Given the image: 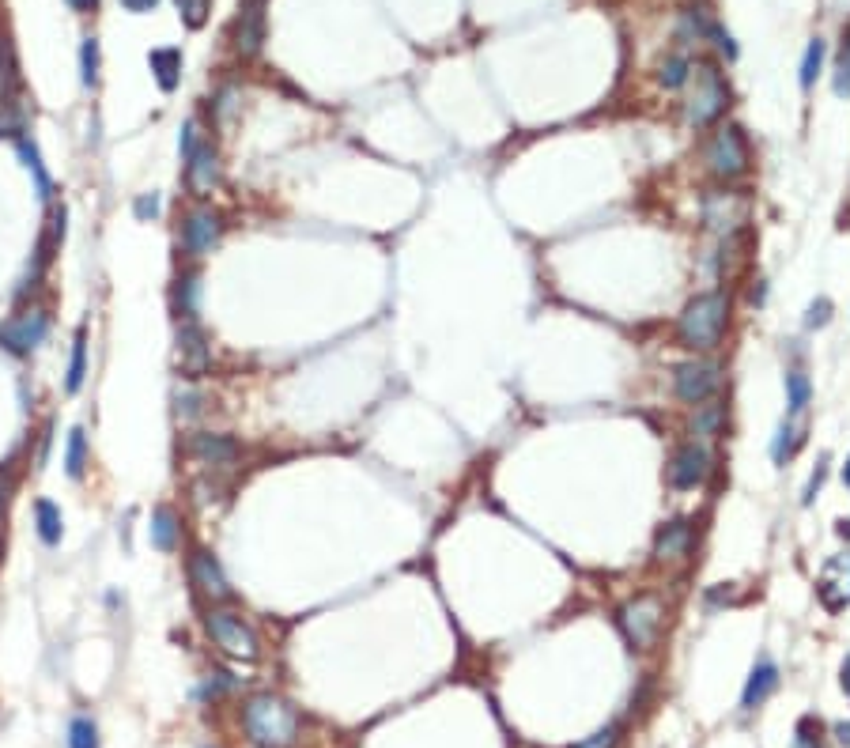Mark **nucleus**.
<instances>
[{
	"instance_id": "19",
	"label": "nucleus",
	"mask_w": 850,
	"mask_h": 748,
	"mask_svg": "<svg viewBox=\"0 0 850 748\" xmlns=\"http://www.w3.org/2000/svg\"><path fill=\"white\" fill-rule=\"evenodd\" d=\"M148 65H152L155 84L163 91H174L178 80H182V50H152L148 53Z\"/></svg>"
},
{
	"instance_id": "33",
	"label": "nucleus",
	"mask_w": 850,
	"mask_h": 748,
	"mask_svg": "<svg viewBox=\"0 0 850 748\" xmlns=\"http://www.w3.org/2000/svg\"><path fill=\"white\" fill-rule=\"evenodd\" d=\"M707 31H711V23H707L703 12H696V8L680 16V31H677L680 42H699V38H707Z\"/></svg>"
},
{
	"instance_id": "40",
	"label": "nucleus",
	"mask_w": 850,
	"mask_h": 748,
	"mask_svg": "<svg viewBox=\"0 0 850 748\" xmlns=\"http://www.w3.org/2000/svg\"><path fill=\"white\" fill-rule=\"evenodd\" d=\"M707 38H714V46H718V50L726 53L730 61H733V57H737V46H733V38H730V34H726V31H722V27H714V23H711V31H707Z\"/></svg>"
},
{
	"instance_id": "44",
	"label": "nucleus",
	"mask_w": 850,
	"mask_h": 748,
	"mask_svg": "<svg viewBox=\"0 0 850 748\" xmlns=\"http://www.w3.org/2000/svg\"><path fill=\"white\" fill-rule=\"evenodd\" d=\"M843 692H847V699H850V654H847V662H843Z\"/></svg>"
},
{
	"instance_id": "26",
	"label": "nucleus",
	"mask_w": 850,
	"mask_h": 748,
	"mask_svg": "<svg viewBox=\"0 0 850 748\" xmlns=\"http://www.w3.org/2000/svg\"><path fill=\"white\" fill-rule=\"evenodd\" d=\"M68 748H99V726L87 714H76L68 722Z\"/></svg>"
},
{
	"instance_id": "42",
	"label": "nucleus",
	"mask_w": 850,
	"mask_h": 748,
	"mask_svg": "<svg viewBox=\"0 0 850 748\" xmlns=\"http://www.w3.org/2000/svg\"><path fill=\"white\" fill-rule=\"evenodd\" d=\"M125 4V12H133V16H144V12H152L159 0H121Z\"/></svg>"
},
{
	"instance_id": "10",
	"label": "nucleus",
	"mask_w": 850,
	"mask_h": 748,
	"mask_svg": "<svg viewBox=\"0 0 850 748\" xmlns=\"http://www.w3.org/2000/svg\"><path fill=\"white\" fill-rule=\"evenodd\" d=\"M178 367L186 374H204L208 371V363H212V348H208V337H204V329L197 325V318H182L178 322Z\"/></svg>"
},
{
	"instance_id": "23",
	"label": "nucleus",
	"mask_w": 850,
	"mask_h": 748,
	"mask_svg": "<svg viewBox=\"0 0 850 748\" xmlns=\"http://www.w3.org/2000/svg\"><path fill=\"white\" fill-rule=\"evenodd\" d=\"M809 397H813V386H809V378L801 371H790L786 374V416L790 420H798L805 405H809Z\"/></svg>"
},
{
	"instance_id": "3",
	"label": "nucleus",
	"mask_w": 850,
	"mask_h": 748,
	"mask_svg": "<svg viewBox=\"0 0 850 748\" xmlns=\"http://www.w3.org/2000/svg\"><path fill=\"white\" fill-rule=\"evenodd\" d=\"M726 102H730V91L722 84V72L714 65H703L692 68V95H688V110H684V118L692 129H707L722 110H726Z\"/></svg>"
},
{
	"instance_id": "13",
	"label": "nucleus",
	"mask_w": 850,
	"mask_h": 748,
	"mask_svg": "<svg viewBox=\"0 0 850 748\" xmlns=\"http://www.w3.org/2000/svg\"><path fill=\"white\" fill-rule=\"evenodd\" d=\"M189 575H193V586H197L208 601H227V597H231V582H227V575H223V567L216 563L212 552L197 548V552L189 556Z\"/></svg>"
},
{
	"instance_id": "15",
	"label": "nucleus",
	"mask_w": 850,
	"mask_h": 748,
	"mask_svg": "<svg viewBox=\"0 0 850 748\" xmlns=\"http://www.w3.org/2000/svg\"><path fill=\"white\" fill-rule=\"evenodd\" d=\"M692 552V526L677 518V522H669V526L658 529V537H654V560L658 563H677L684 560Z\"/></svg>"
},
{
	"instance_id": "21",
	"label": "nucleus",
	"mask_w": 850,
	"mask_h": 748,
	"mask_svg": "<svg viewBox=\"0 0 850 748\" xmlns=\"http://www.w3.org/2000/svg\"><path fill=\"white\" fill-rule=\"evenodd\" d=\"M34 522H38V537L50 544L61 541V533H65V522H61V507L50 503V499H38L34 503Z\"/></svg>"
},
{
	"instance_id": "37",
	"label": "nucleus",
	"mask_w": 850,
	"mask_h": 748,
	"mask_svg": "<svg viewBox=\"0 0 850 748\" xmlns=\"http://www.w3.org/2000/svg\"><path fill=\"white\" fill-rule=\"evenodd\" d=\"M824 476H828V458H820V465H816L813 476H809V484H805V492H801V503H805V507H813L816 492L824 488Z\"/></svg>"
},
{
	"instance_id": "5",
	"label": "nucleus",
	"mask_w": 850,
	"mask_h": 748,
	"mask_svg": "<svg viewBox=\"0 0 850 748\" xmlns=\"http://www.w3.org/2000/svg\"><path fill=\"white\" fill-rule=\"evenodd\" d=\"M703 159H707V167H711L714 178H722V182L741 178V174L748 170V140H745V133H741L737 125L718 129V133L707 140Z\"/></svg>"
},
{
	"instance_id": "4",
	"label": "nucleus",
	"mask_w": 850,
	"mask_h": 748,
	"mask_svg": "<svg viewBox=\"0 0 850 748\" xmlns=\"http://www.w3.org/2000/svg\"><path fill=\"white\" fill-rule=\"evenodd\" d=\"M662 620H665V605L662 597L654 594L631 597L628 605L620 609V631H624V639L631 643V650H650V646L658 643Z\"/></svg>"
},
{
	"instance_id": "8",
	"label": "nucleus",
	"mask_w": 850,
	"mask_h": 748,
	"mask_svg": "<svg viewBox=\"0 0 850 748\" xmlns=\"http://www.w3.org/2000/svg\"><path fill=\"white\" fill-rule=\"evenodd\" d=\"M46 333H50V314L46 310H27V314L12 318L8 325H0V344L8 352H16V356H27L46 340Z\"/></svg>"
},
{
	"instance_id": "28",
	"label": "nucleus",
	"mask_w": 850,
	"mask_h": 748,
	"mask_svg": "<svg viewBox=\"0 0 850 748\" xmlns=\"http://www.w3.org/2000/svg\"><path fill=\"white\" fill-rule=\"evenodd\" d=\"M19 155L27 159V167H31L34 182H38V197H50V174H46L42 159H38V148H34L27 136H19Z\"/></svg>"
},
{
	"instance_id": "45",
	"label": "nucleus",
	"mask_w": 850,
	"mask_h": 748,
	"mask_svg": "<svg viewBox=\"0 0 850 748\" xmlns=\"http://www.w3.org/2000/svg\"><path fill=\"white\" fill-rule=\"evenodd\" d=\"M835 733H839V741H843V745H850V726H847V722H839V726H835Z\"/></svg>"
},
{
	"instance_id": "36",
	"label": "nucleus",
	"mask_w": 850,
	"mask_h": 748,
	"mask_svg": "<svg viewBox=\"0 0 850 748\" xmlns=\"http://www.w3.org/2000/svg\"><path fill=\"white\" fill-rule=\"evenodd\" d=\"M835 95L850 99V34L843 38V50H839V61H835Z\"/></svg>"
},
{
	"instance_id": "35",
	"label": "nucleus",
	"mask_w": 850,
	"mask_h": 748,
	"mask_svg": "<svg viewBox=\"0 0 850 748\" xmlns=\"http://www.w3.org/2000/svg\"><path fill=\"white\" fill-rule=\"evenodd\" d=\"M80 68H84V84L87 87L99 84V42H95V38H84V50H80Z\"/></svg>"
},
{
	"instance_id": "18",
	"label": "nucleus",
	"mask_w": 850,
	"mask_h": 748,
	"mask_svg": "<svg viewBox=\"0 0 850 748\" xmlns=\"http://www.w3.org/2000/svg\"><path fill=\"white\" fill-rule=\"evenodd\" d=\"M775 688H779V665L771 662V658H760V662L752 665V673H748V680H745L741 707H745V711H756V707H760Z\"/></svg>"
},
{
	"instance_id": "31",
	"label": "nucleus",
	"mask_w": 850,
	"mask_h": 748,
	"mask_svg": "<svg viewBox=\"0 0 850 748\" xmlns=\"http://www.w3.org/2000/svg\"><path fill=\"white\" fill-rule=\"evenodd\" d=\"M794 748H824V726L816 722L813 714H805L794 730Z\"/></svg>"
},
{
	"instance_id": "17",
	"label": "nucleus",
	"mask_w": 850,
	"mask_h": 748,
	"mask_svg": "<svg viewBox=\"0 0 850 748\" xmlns=\"http://www.w3.org/2000/svg\"><path fill=\"white\" fill-rule=\"evenodd\" d=\"M265 42V12H261V0H246L242 4V16L235 23V50L238 53H257Z\"/></svg>"
},
{
	"instance_id": "46",
	"label": "nucleus",
	"mask_w": 850,
	"mask_h": 748,
	"mask_svg": "<svg viewBox=\"0 0 850 748\" xmlns=\"http://www.w3.org/2000/svg\"><path fill=\"white\" fill-rule=\"evenodd\" d=\"M843 484L850 488V458H847V465H843Z\"/></svg>"
},
{
	"instance_id": "34",
	"label": "nucleus",
	"mask_w": 850,
	"mask_h": 748,
	"mask_svg": "<svg viewBox=\"0 0 850 748\" xmlns=\"http://www.w3.org/2000/svg\"><path fill=\"white\" fill-rule=\"evenodd\" d=\"M197 314V276L186 272L178 280V318H193Z\"/></svg>"
},
{
	"instance_id": "41",
	"label": "nucleus",
	"mask_w": 850,
	"mask_h": 748,
	"mask_svg": "<svg viewBox=\"0 0 850 748\" xmlns=\"http://www.w3.org/2000/svg\"><path fill=\"white\" fill-rule=\"evenodd\" d=\"M136 216H140V220H152V216H159V197H155V193H144V197L136 201Z\"/></svg>"
},
{
	"instance_id": "29",
	"label": "nucleus",
	"mask_w": 850,
	"mask_h": 748,
	"mask_svg": "<svg viewBox=\"0 0 850 748\" xmlns=\"http://www.w3.org/2000/svg\"><path fill=\"white\" fill-rule=\"evenodd\" d=\"M820 65H824V42L813 38L809 46H805V57H801V87H813L816 76H820Z\"/></svg>"
},
{
	"instance_id": "47",
	"label": "nucleus",
	"mask_w": 850,
	"mask_h": 748,
	"mask_svg": "<svg viewBox=\"0 0 850 748\" xmlns=\"http://www.w3.org/2000/svg\"><path fill=\"white\" fill-rule=\"evenodd\" d=\"M839 533H843V537H850V518L843 522V526H839Z\"/></svg>"
},
{
	"instance_id": "30",
	"label": "nucleus",
	"mask_w": 850,
	"mask_h": 748,
	"mask_svg": "<svg viewBox=\"0 0 850 748\" xmlns=\"http://www.w3.org/2000/svg\"><path fill=\"white\" fill-rule=\"evenodd\" d=\"M688 76H692V65H688L680 53H677V57H669V61L658 68V84L669 87V91H673V87H680V84H688Z\"/></svg>"
},
{
	"instance_id": "11",
	"label": "nucleus",
	"mask_w": 850,
	"mask_h": 748,
	"mask_svg": "<svg viewBox=\"0 0 850 748\" xmlns=\"http://www.w3.org/2000/svg\"><path fill=\"white\" fill-rule=\"evenodd\" d=\"M816 594L824 601V609H847L850 605V552L847 556H832L820 571V582H816Z\"/></svg>"
},
{
	"instance_id": "9",
	"label": "nucleus",
	"mask_w": 850,
	"mask_h": 748,
	"mask_svg": "<svg viewBox=\"0 0 850 748\" xmlns=\"http://www.w3.org/2000/svg\"><path fill=\"white\" fill-rule=\"evenodd\" d=\"M711 476V454L703 442H684L673 461H669V484L677 492H688V488H699L703 480Z\"/></svg>"
},
{
	"instance_id": "20",
	"label": "nucleus",
	"mask_w": 850,
	"mask_h": 748,
	"mask_svg": "<svg viewBox=\"0 0 850 748\" xmlns=\"http://www.w3.org/2000/svg\"><path fill=\"white\" fill-rule=\"evenodd\" d=\"M178 537H182V522L170 507H155L152 514V544L159 552H174L178 548Z\"/></svg>"
},
{
	"instance_id": "24",
	"label": "nucleus",
	"mask_w": 850,
	"mask_h": 748,
	"mask_svg": "<svg viewBox=\"0 0 850 748\" xmlns=\"http://www.w3.org/2000/svg\"><path fill=\"white\" fill-rule=\"evenodd\" d=\"M87 469V435L84 427H72L68 431V442H65V473L72 480H80Z\"/></svg>"
},
{
	"instance_id": "14",
	"label": "nucleus",
	"mask_w": 850,
	"mask_h": 748,
	"mask_svg": "<svg viewBox=\"0 0 850 748\" xmlns=\"http://www.w3.org/2000/svg\"><path fill=\"white\" fill-rule=\"evenodd\" d=\"M186 163H189V170H186L189 189H193L197 197H208L212 189L220 186V155H216L212 144H197V152L189 155Z\"/></svg>"
},
{
	"instance_id": "16",
	"label": "nucleus",
	"mask_w": 850,
	"mask_h": 748,
	"mask_svg": "<svg viewBox=\"0 0 850 748\" xmlns=\"http://www.w3.org/2000/svg\"><path fill=\"white\" fill-rule=\"evenodd\" d=\"M189 458L201 461V465H235L238 458V442L227 439V435H193L189 439Z\"/></svg>"
},
{
	"instance_id": "12",
	"label": "nucleus",
	"mask_w": 850,
	"mask_h": 748,
	"mask_svg": "<svg viewBox=\"0 0 850 748\" xmlns=\"http://www.w3.org/2000/svg\"><path fill=\"white\" fill-rule=\"evenodd\" d=\"M220 231H223L220 216L208 212V208H197V212H189L186 223H182V246H186L193 257L212 254V246L220 242Z\"/></svg>"
},
{
	"instance_id": "32",
	"label": "nucleus",
	"mask_w": 850,
	"mask_h": 748,
	"mask_svg": "<svg viewBox=\"0 0 850 748\" xmlns=\"http://www.w3.org/2000/svg\"><path fill=\"white\" fill-rule=\"evenodd\" d=\"M174 4H178V16H182L189 31H201L204 19H208V8H212V0H174Z\"/></svg>"
},
{
	"instance_id": "43",
	"label": "nucleus",
	"mask_w": 850,
	"mask_h": 748,
	"mask_svg": "<svg viewBox=\"0 0 850 748\" xmlns=\"http://www.w3.org/2000/svg\"><path fill=\"white\" fill-rule=\"evenodd\" d=\"M68 8H76V12H95L99 8V0H65Z\"/></svg>"
},
{
	"instance_id": "27",
	"label": "nucleus",
	"mask_w": 850,
	"mask_h": 748,
	"mask_svg": "<svg viewBox=\"0 0 850 748\" xmlns=\"http://www.w3.org/2000/svg\"><path fill=\"white\" fill-rule=\"evenodd\" d=\"M798 442H801L798 420H790V416H786V420H782V427H779V435H775V442H771V458L779 461V465H786V458L798 450Z\"/></svg>"
},
{
	"instance_id": "38",
	"label": "nucleus",
	"mask_w": 850,
	"mask_h": 748,
	"mask_svg": "<svg viewBox=\"0 0 850 748\" xmlns=\"http://www.w3.org/2000/svg\"><path fill=\"white\" fill-rule=\"evenodd\" d=\"M832 322V303L828 299H816L813 306H809V314H805V325L809 329H820V325H828Z\"/></svg>"
},
{
	"instance_id": "6",
	"label": "nucleus",
	"mask_w": 850,
	"mask_h": 748,
	"mask_svg": "<svg viewBox=\"0 0 850 748\" xmlns=\"http://www.w3.org/2000/svg\"><path fill=\"white\" fill-rule=\"evenodd\" d=\"M204 628L212 635V643L220 646L227 658H235V662H254L257 650H261L254 628L242 616H235V612H208Z\"/></svg>"
},
{
	"instance_id": "1",
	"label": "nucleus",
	"mask_w": 850,
	"mask_h": 748,
	"mask_svg": "<svg viewBox=\"0 0 850 748\" xmlns=\"http://www.w3.org/2000/svg\"><path fill=\"white\" fill-rule=\"evenodd\" d=\"M242 726H246V737L257 748H291L299 741V711L291 707L288 699L272 696V692L246 699Z\"/></svg>"
},
{
	"instance_id": "22",
	"label": "nucleus",
	"mask_w": 850,
	"mask_h": 748,
	"mask_svg": "<svg viewBox=\"0 0 850 748\" xmlns=\"http://www.w3.org/2000/svg\"><path fill=\"white\" fill-rule=\"evenodd\" d=\"M87 378V329H76V340H72V359H68V378L65 390L76 393L84 386Z\"/></svg>"
},
{
	"instance_id": "39",
	"label": "nucleus",
	"mask_w": 850,
	"mask_h": 748,
	"mask_svg": "<svg viewBox=\"0 0 850 748\" xmlns=\"http://www.w3.org/2000/svg\"><path fill=\"white\" fill-rule=\"evenodd\" d=\"M616 741H620V730H616V726H605V730H597L594 737H586V741L575 748H616Z\"/></svg>"
},
{
	"instance_id": "2",
	"label": "nucleus",
	"mask_w": 850,
	"mask_h": 748,
	"mask_svg": "<svg viewBox=\"0 0 850 748\" xmlns=\"http://www.w3.org/2000/svg\"><path fill=\"white\" fill-rule=\"evenodd\" d=\"M726 322H730V295L722 288L703 291L692 303L684 306L677 322V337L680 344L696 348V352H711L718 348V340L726 333Z\"/></svg>"
},
{
	"instance_id": "25",
	"label": "nucleus",
	"mask_w": 850,
	"mask_h": 748,
	"mask_svg": "<svg viewBox=\"0 0 850 748\" xmlns=\"http://www.w3.org/2000/svg\"><path fill=\"white\" fill-rule=\"evenodd\" d=\"M722 420H726V408L718 405V401H711V405L703 401V405H696V416H692V435L711 439V435H718Z\"/></svg>"
},
{
	"instance_id": "7",
	"label": "nucleus",
	"mask_w": 850,
	"mask_h": 748,
	"mask_svg": "<svg viewBox=\"0 0 850 748\" xmlns=\"http://www.w3.org/2000/svg\"><path fill=\"white\" fill-rule=\"evenodd\" d=\"M722 386V371L714 363H703V359H688L673 371V390L684 405H703L711 401L714 393Z\"/></svg>"
}]
</instances>
